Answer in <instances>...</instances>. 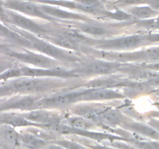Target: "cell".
I'll return each mask as SVG.
<instances>
[{"mask_svg":"<svg viewBox=\"0 0 159 149\" xmlns=\"http://www.w3.org/2000/svg\"><path fill=\"white\" fill-rule=\"evenodd\" d=\"M86 54L93 56L95 58L120 63H159V47L124 52L101 51L89 47L86 51Z\"/></svg>","mask_w":159,"mask_h":149,"instance_id":"obj_1","label":"cell"},{"mask_svg":"<svg viewBox=\"0 0 159 149\" xmlns=\"http://www.w3.org/2000/svg\"><path fill=\"white\" fill-rule=\"evenodd\" d=\"M11 29L27 39L30 42L32 50H35L36 51H38L43 55L54 59L57 61L61 62L62 64H68V65L74 64L76 65L84 61L82 57H79L75 53L59 47L43 39L40 38L34 34L27 32V31L23 30V29H17L16 28L14 27H12Z\"/></svg>","mask_w":159,"mask_h":149,"instance_id":"obj_2","label":"cell"},{"mask_svg":"<svg viewBox=\"0 0 159 149\" xmlns=\"http://www.w3.org/2000/svg\"><path fill=\"white\" fill-rule=\"evenodd\" d=\"M63 79L44 77H19L10 79L6 83L12 87L15 93L38 95L59 88L65 85Z\"/></svg>","mask_w":159,"mask_h":149,"instance_id":"obj_3","label":"cell"},{"mask_svg":"<svg viewBox=\"0 0 159 149\" xmlns=\"http://www.w3.org/2000/svg\"><path fill=\"white\" fill-rule=\"evenodd\" d=\"M146 34H133L116 38L94 39L90 47L107 51H132L148 45Z\"/></svg>","mask_w":159,"mask_h":149,"instance_id":"obj_4","label":"cell"},{"mask_svg":"<svg viewBox=\"0 0 159 149\" xmlns=\"http://www.w3.org/2000/svg\"><path fill=\"white\" fill-rule=\"evenodd\" d=\"M126 64L96 58V60L90 61H83L70 71L79 76L110 75L120 73Z\"/></svg>","mask_w":159,"mask_h":149,"instance_id":"obj_5","label":"cell"},{"mask_svg":"<svg viewBox=\"0 0 159 149\" xmlns=\"http://www.w3.org/2000/svg\"><path fill=\"white\" fill-rule=\"evenodd\" d=\"M83 89L61 92L48 97H41L35 102L34 110L37 109L48 110V109L61 108V107L74 105L77 102H81V95Z\"/></svg>","mask_w":159,"mask_h":149,"instance_id":"obj_6","label":"cell"},{"mask_svg":"<svg viewBox=\"0 0 159 149\" xmlns=\"http://www.w3.org/2000/svg\"><path fill=\"white\" fill-rule=\"evenodd\" d=\"M6 15H7L6 25L17 26L20 29L27 31L37 37H42L51 31V29H49L48 26L39 24L34 20L20 15L19 12L15 11L6 9Z\"/></svg>","mask_w":159,"mask_h":149,"instance_id":"obj_7","label":"cell"},{"mask_svg":"<svg viewBox=\"0 0 159 149\" xmlns=\"http://www.w3.org/2000/svg\"><path fill=\"white\" fill-rule=\"evenodd\" d=\"M5 54L19 61L33 65L35 68L51 69L59 67V62L54 59L26 49H23V51H16L11 50Z\"/></svg>","mask_w":159,"mask_h":149,"instance_id":"obj_8","label":"cell"},{"mask_svg":"<svg viewBox=\"0 0 159 149\" xmlns=\"http://www.w3.org/2000/svg\"><path fill=\"white\" fill-rule=\"evenodd\" d=\"M20 113L28 120L39 124L43 128L49 130L53 126L61 124L64 120L61 115L48 110V109H37Z\"/></svg>","mask_w":159,"mask_h":149,"instance_id":"obj_9","label":"cell"},{"mask_svg":"<svg viewBox=\"0 0 159 149\" xmlns=\"http://www.w3.org/2000/svg\"><path fill=\"white\" fill-rule=\"evenodd\" d=\"M3 5L6 9L15 12H20L30 16L43 19L54 23L57 22L55 19L45 14L40 9L39 5H36L35 3L31 2L24 1V0H3Z\"/></svg>","mask_w":159,"mask_h":149,"instance_id":"obj_10","label":"cell"},{"mask_svg":"<svg viewBox=\"0 0 159 149\" xmlns=\"http://www.w3.org/2000/svg\"><path fill=\"white\" fill-rule=\"evenodd\" d=\"M41 96L38 95H25L23 96L13 97L7 100L0 101V112L9 110H26L30 111L34 110L35 102Z\"/></svg>","mask_w":159,"mask_h":149,"instance_id":"obj_11","label":"cell"},{"mask_svg":"<svg viewBox=\"0 0 159 149\" xmlns=\"http://www.w3.org/2000/svg\"><path fill=\"white\" fill-rule=\"evenodd\" d=\"M125 98L123 93L112 88H85L81 95V102L113 100Z\"/></svg>","mask_w":159,"mask_h":149,"instance_id":"obj_12","label":"cell"},{"mask_svg":"<svg viewBox=\"0 0 159 149\" xmlns=\"http://www.w3.org/2000/svg\"><path fill=\"white\" fill-rule=\"evenodd\" d=\"M40 9L49 16L55 19L57 21H61V20H73V21L80 22H93L94 20L89 19L86 16L77 12H71L60 9L56 6L48 4H39Z\"/></svg>","mask_w":159,"mask_h":149,"instance_id":"obj_13","label":"cell"},{"mask_svg":"<svg viewBox=\"0 0 159 149\" xmlns=\"http://www.w3.org/2000/svg\"><path fill=\"white\" fill-rule=\"evenodd\" d=\"M73 25L75 29H79L81 33L93 39H104V37H110L112 33L111 29L97 23L96 21H74Z\"/></svg>","mask_w":159,"mask_h":149,"instance_id":"obj_14","label":"cell"},{"mask_svg":"<svg viewBox=\"0 0 159 149\" xmlns=\"http://www.w3.org/2000/svg\"><path fill=\"white\" fill-rule=\"evenodd\" d=\"M128 79H124L120 75H102L97 79H92L81 86L85 88H112L115 87H124Z\"/></svg>","mask_w":159,"mask_h":149,"instance_id":"obj_15","label":"cell"},{"mask_svg":"<svg viewBox=\"0 0 159 149\" xmlns=\"http://www.w3.org/2000/svg\"><path fill=\"white\" fill-rule=\"evenodd\" d=\"M128 118L126 117L124 113L117 109L107 106L99 114V121L101 127L110 129L121 126Z\"/></svg>","mask_w":159,"mask_h":149,"instance_id":"obj_16","label":"cell"},{"mask_svg":"<svg viewBox=\"0 0 159 149\" xmlns=\"http://www.w3.org/2000/svg\"><path fill=\"white\" fill-rule=\"evenodd\" d=\"M121 127L124 130H127L128 131L136 133L138 134L141 135V136L145 137V138H152V139L159 141V133L149 124L127 120L121 125Z\"/></svg>","mask_w":159,"mask_h":149,"instance_id":"obj_17","label":"cell"},{"mask_svg":"<svg viewBox=\"0 0 159 149\" xmlns=\"http://www.w3.org/2000/svg\"><path fill=\"white\" fill-rule=\"evenodd\" d=\"M0 124L9 125L12 127H41L39 124H37L35 123H33L26 120L20 113H10V112H0Z\"/></svg>","mask_w":159,"mask_h":149,"instance_id":"obj_18","label":"cell"},{"mask_svg":"<svg viewBox=\"0 0 159 149\" xmlns=\"http://www.w3.org/2000/svg\"><path fill=\"white\" fill-rule=\"evenodd\" d=\"M0 37L6 39L12 43H16L24 48L32 49L30 42L27 39L14 31L9 26L5 25L1 21H0Z\"/></svg>","mask_w":159,"mask_h":149,"instance_id":"obj_19","label":"cell"},{"mask_svg":"<svg viewBox=\"0 0 159 149\" xmlns=\"http://www.w3.org/2000/svg\"><path fill=\"white\" fill-rule=\"evenodd\" d=\"M49 143L29 132L20 134V145L28 149H42Z\"/></svg>","mask_w":159,"mask_h":149,"instance_id":"obj_20","label":"cell"},{"mask_svg":"<svg viewBox=\"0 0 159 149\" xmlns=\"http://www.w3.org/2000/svg\"><path fill=\"white\" fill-rule=\"evenodd\" d=\"M61 124L68 125L69 127L75 129H79V130H94L98 127L94 122L84 118L80 116H70L68 118H64Z\"/></svg>","mask_w":159,"mask_h":149,"instance_id":"obj_21","label":"cell"},{"mask_svg":"<svg viewBox=\"0 0 159 149\" xmlns=\"http://www.w3.org/2000/svg\"><path fill=\"white\" fill-rule=\"evenodd\" d=\"M127 12L134 17L136 20H148L156 17L159 14L158 11L155 10L151 6H130L127 9Z\"/></svg>","mask_w":159,"mask_h":149,"instance_id":"obj_22","label":"cell"},{"mask_svg":"<svg viewBox=\"0 0 159 149\" xmlns=\"http://www.w3.org/2000/svg\"><path fill=\"white\" fill-rule=\"evenodd\" d=\"M101 18H108L111 20H117V21H126V22H134L136 19L132 16L128 12H124L123 10H116V12H110V11L105 10L103 15Z\"/></svg>","mask_w":159,"mask_h":149,"instance_id":"obj_23","label":"cell"},{"mask_svg":"<svg viewBox=\"0 0 159 149\" xmlns=\"http://www.w3.org/2000/svg\"><path fill=\"white\" fill-rule=\"evenodd\" d=\"M128 142L138 147V149H159L158 141H152L148 140L145 141H138L134 138H130Z\"/></svg>","mask_w":159,"mask_h":149,"instance_id":"obj_24","label":"cell"},{"mask_svg":"<svg viewBox=\"0 0 159 149\" xmlns=\"http://www.w3.org/2000/svg\"><path fill=\"white\" fill-rule=\"evenodd\" d=\"M5 138L14 145H20V133H17L12 127H7L3 132Z\"/></svg>","mask_w":159,"mask_h":149,"instance_id":"obj_25","label":"cell"},{"mask_svg":"<svg viewBox=\"0 0 159 149\" xmlns=\"http://www.w3.org/2000/svg\"><path fill=\"white\" fill-rule=\"evenodd\" d=\"M54 144L62 146L65 149H88L86 146H84L83 144H79L75 141H71V140H55L54 141Z\"/></svg>","mask_w":159,"mask_h":149,"instance_id":"obj_26","label":"cell"},{"mask_svg":"<svg viewBox=\"0 0 159 149\" xmlns=\"http://www.w3.org/2000/svg\"><path fill=\"white\" fill-rule=\"evenodd\" d=\"M149 0H114V4L120 7H130L134 6L148 5Z\"/></svg>","mask_w":159,"mask_h":149,"instance_id":"obj_27","label":"cell"},{"mask_svg":"<svg viewBox=\"0 0 159 149\" xmlns=\"http://www.w3.org/2000/svg\"><path fill=\"white\" fill-rule=\"evenodd\" d=\"M15 94V92L7 83L0 84V98Z\"/></svg>","mask_w":159,"mask_h":149,"instance_id":"obj_28","label":"cell"},{"mask_svg":"<svg viewBox=\"0 0 159 149\" xmlns=\"http://www.w3.org/2000/svg\"><path fill=\"white\" fill-rule=\"evenodd\" d=\"M7 15H6V9L3 5V0H0V21L5 25H6ZM7 26V25H6Z\"/></svg>","mask_w":159,"mask_h":149,"instance_id":"obj_29","label":"cell"},{"mask_svg":"<svg viewBox=\"0 0 159 149\" xmlns=\"http://www.w3.org/2000/svg\"><path fill=\"white\" fill-rule=\"evenodd\" d=\"M86 147H90L92 149H116L113 147H110L107 145H99V144H86Z\"/></svg>","mask_w":159,"mask_h":149,"instance_id":"obj_30","label":"cell"},{"mask_svg":"<svg viewBox=\"0 0 159 149\" xmlns=\"http://www.w3.org/2000/svg\"><path fill=\"white\" fill-rule=\"evenodd\" d=\"M148 5L155 10L159 12V0H149Z\"/></svg>","mask_w":159,"mask_h":149,"instance_id":"obj_31","label":"cell"},{"mask_svg":"<svg viewBox=\"0 0 159 149\" xmlns=\"http://www.w3.org/2000/svg\"><path fill=\"white\" fill-rule=\"evenodd\" d=\"M148 124H149V125L152 126L154 129H155V130H156L159 133V120H158L152 118V119H151L150 120H149Z\"/></svg>","mask_w":159,"mask_h":149,"instance_id":"obj_32","label":"cell"},{"mask_svg":"<svg viewBox=\"0 0 159 149\" xmlns=\"http://www.w3.org/2000/svg\"><path fill=\"white\" fill-rule=\"evenodd\" d=\"M11 46L7 44H5V43H0V53L2 54H6L7 52H9V51H11Z\"/></svg>","mask_w":159,"mask_h":149,"instance_id":"obj_33","label":"cell"},{"mask_svg":"<svg viewBox=\"0 0 159 149\" xmlns=\"http://www.w3.org/2000/svg\"><path fill=\"white\" fill-rule=\"evenodd\" d=\"M42 149H65V147H63L62 146L58 145L57 144H48V145L45 146L44 147H43Z\"/></svg>","mask_w":159,"mask_h":149,"instance_id":"obj_34","label":"cell"},{"mask_svg":"<svg viewBox=\"0 0 159 149\" xmlns=\"http://www.w3.org/2000/svg\"><path fill=\"white\" fill-rule=\"evenodd\" d=\"M10 67H12L11 64L9 65L8 63H0V74L6 71L9 68H10Z\"/></svg>","mask_w":159,"mask_h":149,"instance_id":"obj_35","label":"cell"},{"mask_svg":"<svg viewBox=\"0 0 159 149\" xmlns=\"http://www.w3.org/2000/svg\"><path fill=\"white\" fill-rule=\"evenodd\" d=\"M152 93H155V94L156 95V96H159V88H156V89H155V90H153V91H152Z\"/></svg>","mask_w":159,"mask_h":149,"instance_id":"obj_36","label":"cell"},{"mask_svg":"<svg viewBox=\"0 0 159 149\" xmlns=\"http://www.w3.org/2000/svg\"><path fill=\"white\" fill-rule=\"evenodd\" d=\"M156 106L158 107V110H159V103H157L156 104Z\"/></svg>","mask_w":159,"mask_h":149,"instance_id":"obj_37","label":"cell"},{"mask_svg":"<svg viewBox=\"0 0 159 149\" xmlns=\"http://www.w3.org/2000/svg\"><path fill=\"white\" fill-rule=\"evenodd\" d=\"M100 1H107V0H100Z\"/></svg>","mask_w":159,"mask_h":149,"instance_id":"obj_38","label":"cell"},{"mask_svg":"<svg viewBox=\"0 0 159 149\" xmlns=\"http://www.w3.org/2000/svg\"><path fill=\"white\" fill-rule=\"evenodd\" d=\"M0 101H1V100H0Z\"/></svg>","mask_w":159,"mask_h":149,"instance_id":"obj_39","label":"cell"}]
</instances>
